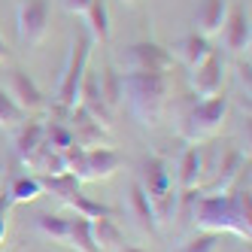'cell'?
Returning <instances> with one entry per match:
<instances>
[{
	"label": "cell",
	"instance_id": "obj_1",
	"mask_svg": "<svg viewBox=\"0 0 252 252\" xmlns=\"http://www.w3.org/2000/svg\"><path fill=\"white\" fill-rule=\"evenodd\" d=\"M191 219L201 231L234 234L240 240H249L252 237V191H249V186H231L225 194H201L194 201Z\"/></svg>",
	"mask_w": 252,
	"mask_h": 252
},
{
	"label": "cell",
	"instance_id": "obj_2",
	"mask_svg": "<svg viewBox=\"0 0 252 252\" xmlns=\"http://www.w3.org/2000/svg\"><path fill=\"white\" fill-rule=\"evenodd\" d=\"M170 73H152V70H125L122 94L131 103V113L143 125H158L170 94Z\"/></svg>",
	"mask_w": 252,
	"mask_h": 252
},
{
	"label": "cell",
	"instance_id": "obj_3",
	"mask_svg": "<svg viewBox=\"0 0 252 252\" xmlns=\"http://www.w3.org/2000/svg\"><path fill=\"white\" fill-rule=\"evenodd\" d=\"M225 116H228V97L225 94L201 97L183 116V122H179V140H186L189 146H201L204 140H210L213 134H219Z\"/></svg>",
	"mask_w": 252,
	"mask_h": 252
},
{
	"label": "cell",
	"instance_id": "obj_4",
	"mask_svg": "<svg viewBox=\"0 0 252 252\" xmlns=\"http://www.w3.org/2000/svg\"><path fill=\"white\" fill-rule=\"evenodd\" d=\"M92 37L88 33H76L70 40V55L64 64V73L58 79V106L61 110H73L79 103V85L82 76L88 73V58H92Z\"/></svg>",
	"mask_w": 252,
	"mask_h": 252
},
{
	"label": "cell",
	"instance_id": "obj_5",
	"mask_svg": "<svg viewBox=\"0 0 252 252\" xmlns=\"http://www.w3.org/2000/svg\"><path fill=\"white\" fill-rule=\"evenodd\" d=\"M49 15H52V3H49V0H22L19 9H15V25H19L22 46L33 49V46H40L46 40Z\"/></svg>",
	"mask_w": 252,
	"mask_h": 252
},
{
	"label": "cell",
	"instance_id": "obj_6",
	"mask_svg": "<svg viewBox=\"0 0 252 252\" xmlns=\"http://www.w3.org/2000/svg\"><path fill=\"white\" fill-rule=\"evenodd\" d=\"M122 64L125 70H152V73H170L173 70V52L164 49L161 43L143 40L134 43L122 52Z\"/></svg>",
	"mask_w": 252,
	"mask_h": 252
},
{
	"label": "cell",
	"instance_id": "obj_7",
	"mask_svg": "<svg viewBox=\"0 0 252 252\" xmlns=\"http://www.w3.org/2000/svg\"><path fill=\"white\" fill-rule=\"evenodd\" d=\"M189 79H191V88H194V94H197V97L222 94V85H225V61H222V55L213 49L201 64H194V67H191Z\"/></svg>",
	"mask_w": 252,
	"mask_h": 252
},
{
	"label": "cell",
	"instance_id": "obj_8",
	"mask_svg": "<svg viewBox=\"0 0 252 252\" xmlns=\"http://www.w3.org/2000/svg\"><path fill=\"white\" fill-rule=\"evenodd\" d=\"M6 94L15 100V106H19L22 113H37L46 106V97L40 92V85L33 82L25 70H9V85H6Z\"/></svg>",
	"mask_w": 252,
	"mask_h": 252
},
{
	"label": "cell",
	"instance_id": "obj_9",
	"mask_svg": "<svg viewBox=\"0 0 252 252\" xmlns=\"http://www.w3.org/2000/svg\"><path fill=\"white\" fill-rule=\"evenodd\" d=\"M222 43L228 52L234 55H243L249 52V43H252V28H249V15L243 12V6H228V15H225V25H222Z\"/></svg>",
	"mask_w": 252,
	"mask_h": 252
},
{
	"label": "cell",
	"instance_id": "obj_10",
	"mask_svg": "<svg viewBox=\"0 0 252 252\" xmlns=\"http://www.w3.org/2000/svg\"><path fill=\"white\" fill-rule=\"evenodd\" d=\"M67 128L73 134V143L82 149H92V146H106V128L88 116L82 106H73V110H67Z\"/></svg>",
	"mask_w": 252,
	"mask_h": 252
},
{
	"label": "cell",
	"instance_id": "obj_11",
	"mask_svg": "<svg viewBox=\"0 0 252 252\" xmlns=\"http://www.w3.org/2000/svg\"><path fill=\"white\" fill-rule=\"evenodd\" d=\"M76 106H82V110L92 116L100 128H106L110 131L113 128V110L106 106V100H103V94H100V88H97V73H85L82 76V85H79V103Z\"/></svg>",
	"mask_w": 252,
	"mask_h": 252
},
{
	"label": "cell",
	"instance_id": "obj_12",
	"mask_svg": "<svg viewBox=\"0 0 252 252\" xmlns=\"http://www.w3.org/2000/svg\"><path fill=\"white\" fill-rule=\"evenodd\" d=\"M119 167H122V155L116 149H110V146H92V149H85L82 183H92V179H110Z\"/></svg>",
	"mask_w": 252,
	"mask_h": 252
},
{
	"label": "cell",
	"instance_id": "obj_13",
	"mask_svg": "<svg viewBox=\"0 0 252 252\" xmlns=\"http://www.w3.org/2000/svg\"><path fill=\"white\" fill-rule=\"evenodd\" d=\"M140 176H143V179H140V186H143V191H146L149 197L164 194V191H173L170 170H167V164H164V158H158V155H152V158L143 161Z\"/></svg>",
	"mask_w": 252,
	"mask_h": 252
},
{
	"label": "cell",
	"instance_id": "obj_14",
	"mask_svg": "<svg viewBox=\"0 0 252 252\" xmlns=\"http://www.w3.org/2000/svg\"><path fill=\"white\" fill-rule=\"evenodd\" d=\"M204 179V155L197 146H189L183 155H179V164H176V183L179 189H197Z\"/></svg>",
	"mask_w": 252,
	"mask_h": 252
},
{
	"label": "cell",
	"instance_id": "obj_15",
	"mask_svg": "<svg viewBox=\"0 0 252 252\" xmlns=\"http://www.w3.org/2000/svg\"><path fill=\"white\" fill-rule=\"evenodd\" d=\"M46 143V122L43 119H25L15 128V152L19 158H28L31 152H37Z\"/></svg>",
	"mask_w": 252,
	"mask_h": 252
},
{
	"label": "cell",
	"instance_id": "obj_16",
	"mask_svg": "<svg viewBox=\"0 0 252 252\" xmlns=\"http://www.w3.org/2000/svg\"><path fill=\"white\" fill-rule=\"evenodd\" d=\"M82 19L92 43H110V6H106V0H92V6Z\"/></svg>",
	"mask_w": 252,
	"mask_h": 252
},
{
	"label": "cell",
	"instance_id": "obj_17",
	"mask_svg": "<svg viewBox=\"0 0 252 252\" xmlns=\"http://www.w3.org/2000/svg\"><path fill=\"white\" fill-rule=\"evenodd\" d=\"M225 15H228V0H204L201 9H197V33L204 37H216L225 25Z\"/></svg>",
	"mask_w": 252,
	"mask_h": 252
},
{
	"label": "cell",
	"instance_id": "obj_18",
	"mask_svg": "<svg viewBox=\"0 0 252 252\" xmlns=\"http://www.w3.org/2000/svg\"><path fill=\"white\" fill-rule=\"evenodd\" d=\"M213 52V43H210V37H204V33H186L183 40H179V58H183V64L191 70L194 64H201L207 55Z\"/></svg>",
	"mask_w": 252,
	"mask_h": 252
},
{
	"label": "cell",
	"instance_id": "obj_19",
	"mask_svg": "<svg viewBox=\"0 0 252 252\" xmlns=\"http://www.w3.org/2000/svg\"><path fill=\"white\" fill-rule=\"evenodd\" d=\"M97 88H100V94H103L106 106H110L113 113L125 103V94H122V73H119L116 67L106 64V67L100 70V76H97Z\"/></svg>",
	"mask_w": 252,
	"mask_h": 252
},
{
	"label": "cell",
	"instance_id": "obj_20",
	"mask_svg": "<svg viewBox=\"0 0 252 252\" xmlns=\"http://www.w3.org/2000/svg\"><path fill=\"white\" fill-rule=\"evenodd\" d=\"M67 246L73 252H100L94 243V234H92V219H70V234H67Z\"/></svg>",
	"mask_w": 252,
	"mask_h": 252
},
{
	"label": "cell",
	"instance_id": "obj_21",
	"mask_svg": "<svg viewBox=\"0 0 252 252\" xmlns=\"http://www.w3.org/2000/svg\"><path fill=\"white\" fill-rule=\"evenodd\" d=\"M128 207H131L134 219H137V225H140L143 231H158V225H155V219H152L149 194L143 191V186H140V183H134V186H131V194H128Z\"/></svg>",
	"mask_w": 252,
	"mask_h": 252
},
{
	"label": "cell",
	"instance_id": "obj_22",
	"mask_svg": "<svg viewBox=\"0 0 252 252\" xmlns=\"http://www.w3.org/2000/svg\"><path fill=\"white\" fill-rule=\"evenodd\" d=\"M67 207H73L76 210V216H82V219H116V210L113 207H106V204H100V201H92V197H85V194H70L67 201H64Z\"/></svg>",
	"mask_w": 252,
	"mask_h": 252
},
{
	"label": "cell",
	"instance_id": "obj_23",
	"mask_svg": "<svg viewBox=\"0 0 252 252\" xmlns=\"http://www.w3.org/2000/svg\"><path fill=\"white\" fill-rule=\"evenodd\" d=\"M92 234H94V243L100 252H113L122 246V228L116 225V219H94Z\"/></svg>",
	"mask_w": 252,
	"mask_h": 252
},
{
	"label": "cell",
	"instance_id": "obj_24",
	"mask_svg": "<svg viewBox=\"0 0 252 252\" xmlns=\"http://www.w3.org/2000/svg\"><path fill=\"white\" fill-rule=\"evenodd\" d=\"M40 194H43L40 176H19V179L9 186V191H6L9 204H31V201H37Z\"/></svg>",
	"mask_w": 252,
	"mask_h": 252
},
{
	"label": "cell",
	"instance_id": "obj_25",
	"mask_svg": "<svg viewBox=\"0 0 252 252\" xmlns=\"http://www.w3.org/2000/svg\"><path fill=\"white\" fill-rule=\"evenodd\" d=\"M37 231L43 234V237H49V240L67 246L70 219H64V216H58V213H43V216H37Z\"/></svg>",
	"mask_w": 252,
	"mask_h": 252
},
{
	"label": "cell",
	"instance_id": "obj_26",
	"mask_svg": "<svg viewBox=\"0 0 252 252\" xmlns=\"http://www.w3.org/2000/svg\"><path fill=\"white\" fill-rule=\"evenodd\" d=\"M40 183H43V191H52L55 197H61V201H67L70 194H76L79 191V179L73 173H58V176H40Z\"/></svg>",
	"mask_w": 252,
	"mask_h": 252
},
{
	"label": "cell",
	"instance_id": "obj_27",
	"mask_svg": "<svg viewBox=\"0 0 252 252\" xmlns=\"http://www.w3.org/2000/svg\"><path fill=\"white\" fill-rule=\"evenodd\" d=\"M222 246V234H213V231H197L194 237H189L176 252H219Z\"/></svg>",
	"mask_w": 252,
	"mask_h": 252
},
{
	"label": "cell",
	"instance_id": "obj_28",
	"mask_svg": "<svg viewBox=\"0 0 252 252\" xmlns=\"http://www.w3.org/2000/svg\"><path fill=\"white\" fill-rule=\"evenodd\" d=\"M28 119V113H22L15 100L6 94V88H0V128H19Z\"/></svg>",
	"mask_w": 252,
	"mask_h": 252
},
{
	"label": "cell",
	"instance_id": "obj_29",
	"mask_svg": "<svg viewBox=\"0 0 252 252\" xmlns=\"http://www.w3.org/2000/svg\"><path fill=\"white\" fill-rule=\"evenodd\" d=\"M46 146L58 149V152L73 146V134H70L67 122H46Z\"/></svg>",
	"mask_w": 252,
	"mask_h": 252
},
{
	"label": "cell",
	"instance_id": "obj_30",
	"mask_svg": "<svg viewBox=\"0 0 252 252\" xmlns=\"http://www.w3.org/2000/svg\"><path fill=\"white\" fill-rule=\"evenodd\" d=\"M237 73H240V85L246 88V94H249V92H252V64H249V58H246V61H240Z\"/></svg>",
	"mask_w": 252,
	"mask_h": 252
},
{
	"label": "cell",
	"instance_id": "obj_31",
	"mask_svg": "<svg viewBox=\"0 0 252 252\" xmlns=\"http://www.w3.org/2000/svg\"><path fill=\"white\" fill-rule=\"evenodd\" d=\"M88 6H92V0H64V9L70 15H85Z\"/></svg>",
	"mask_w": 252,
	"mask_h": 252
},
{
	"label": "cell",
	"instance_id": "obj_32",
	"mask_svg": "<svg viewBox=\"0 0 252 252\" xmlns=\"http://www.w3.org/2000/svg\"><path fill=\"white\" fill-rule=\"evenodd\" d=\"M6 58H9V49H6L3 40H0V61H6Z\"/></svg>",
	"mask_w": 252,
	"mask_h": 252
},
{
	"label": "cell",
	"instance_id": "obj_33",
	"mask_svg": "<svg viewBox=\"0 0 252 252\" xmlns=\"http://www.w3.org/2000/svg\"><path fill=\"white\" fill-rule=\"evenodd\" d=\"M119 252H143V249H137V246H128V249H119Z\"/></svg>",
	"mask_w": 252,
	"mask_h": 252
},
{
	"label": "cell",
	"instance_id": "obj_34",
	"mask_svg": "<svg viewBox=\"0 0 252 252\" xmlns=\"http://www.w3.org/2000/svg\"><path fill=\"white\" fill-rule=\"evenodd\" d=\"M122 3H134V0H122Z\"/></svg>",
	"mask_w": 252,
	"mask_h": 252
}]
</instances>
